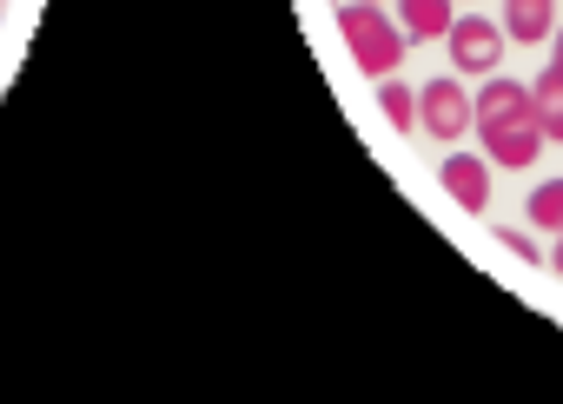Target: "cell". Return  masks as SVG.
Instances as JSON below:
<instances>
[{
    "instance_id": "52a82bcc",
    "label": "cell",
    "mask_w": 563,
    "mask_h": 404,
    "mask_svg": "<svg viewBox=\"0 0 563 404\" xmlns=\"http://www.w3.org/2000/svg\"><path fill=\"white\" fill-rule=\"evenodd\" d=\"M504 34L523 41V47L550 41L556 34V0H504Z\"/></svg>"
},
{
    "instance_id": "5b68a950",
    "label": "cell",
    "mask_w": 563,
    "mask_h": 404,
    "mask_svg": "<svg viewBox=\"0 0 563 404\" xmlns=\"http://www.w3.org/2000/svg\"><path fill=\"white\" fill-rule=\"evenodd\" d=\"M543 127L537 120H517V127H484V153H490V166H537V153H543Z\"/></svg>"
},
{
    "instance_id": "6da1fadb",
    "label": "cell",
    "mask_w": 563,
    "mask_h": 404,
    "mask_svg": "<svg viewBox=\"0 0 563 404\" xmlns=\"http://www.w3.org/2000/svg\"><path fill=\"white\" fill-rule=\"evenodd\" d=\"M339 28H345V41H352V54H358V67L365 74H378V80H391V67H398V54H405V28H391L385 14H372V8H345L339 14Z\"/></svg>"
},
{
    "instance_id": "7a4b0ae2",
    "label": "cell",
    "mask_w": 563,
    "mask_h": 404,
    "mask_svg": "<svg viewBox=\"0 0 563 404\" xmlns=\"http://www.w3.org/2000/svg\"><path fill=\"white\" fill-rule=\"evenodd\" d=\"M444 41H451V67H457V74H490V67L504 61V41H510V34L490 28L484 14H457Z\"/></svg>"
},
{
    "instance_id": "7c38bea8",
    "label": "cell",
    "mask_w": 563,
    "mask_h": 404,
    "mask_svg": "<svg viewBox=\"0 0 563 404\" xmlns=\"http://www.w3.org/2000/svg\"><path fill=\"white\" fill-rule=\"evenodd\" d=\"M497 239H504V245H510L517 259H530V265H537V239H530V232H517V226H504Z\"/></svg>"
},
{
    "instance_id": "4fadbf2b",
    "label": "cell",
    "mask_w": 563,
    "mask_h": 404,
    "mask_svg": "<svg viewBox=\"0 0 563 404\" xmlns=\"http://www.w3.org/2000/svg\"><path fill=\"white\" fill-rule=\"evenodd\" d=\"M550 74H563V28H556V54H550Z\"/></svg>"
},
{
    "instance_id": "5bb4252c",
    "label": "cell",
    "mask_w": 563,
    "mask_h": 404,
    "mask_svg": "<svg viewBox=\"0 0 563 404\" xmlns=\"http://www.w3.org/2000/svg\"><path fill=\"white\" fill-rule=\"evenodd\" d=\"M550 272H563V232H556V252H550Z\"/></svg>"
},
{
    "instance_id": "9c48e42d",
    "label": "cell",
    "mask_w": 563,
    "mask_h": 404,
    "mask_svg": "<svg viewBox=\"0 0 563 404\" xmlns=\"http://www.w3.org/2000/svg\"><path fill=\"white\" fill-rule=\"evenodd\" d=\"M530 94H537V127H543L550 140H563V74H550V67H543Z\"/></svg>"
},
{
    "instance_id": "ba28073f",
    "label": "cell",
    "mask_w": 563,
    "mask_h": 404,
    "mask_svg": "<svg viewBox=\"0 0 563 404\" xmlns=\"http://www.w3.org/2000/svg\"><path fill=\"white\" fill-rule=\"evenodd\" d=\"M398 14H405V34L411 41H438V34H451V0H398Z\"/></svg>"
},
{
    "instance_id": "8fae6325",
    "label": "cell",
    "mask_w": 563,
    "mask_h": 404,
    "mask_svg": "<svg viewBox=\"0 0 563 404\" xmlns=\"http://www.w3.org/2000/svg\"><path fill=\"white\" fill-rule=\"evenodd\" d=\"M378 100H385V120H391L398 133H411V127H424V120H418V94H411V87H398V80H385V87H378Z\"/></svg>"
},
{
    "instance_id": "8992f818",
    "label": "cell",
    "mask_w": 563,
    "mask_h": 404,
    "mask_svg": "<svg viewBox=\"0 0 563 404\" xmlns=\"http://www.w3.org/2000/svg\"><path fill=\"white\" fill-rule=\"evenodd\" d=\"M444 193H451L464 212H484V206H490V173H484V160L451 153V160H444Z\"/></svg>"
},
{
    "instance_id": "30bf717a",
    "label": "cell",
    "mask_w": 563,
    "mask_h": 404,
    "mask_svg": "<svg viewBox=\"0 0 563 404\" xmlns=\"http://www.w3.org/2000/svg\"><path fill=\"white\" fill-rule=\"evenodd\" d=\"M523 212H530V226H543V232H563V179L537 186V193L523 199Z\"/></svg>"
},
{
    "instance_id": "277c9868",
    "label": "cell",
    "mask_w": 563,
    "mask_h": 404,
    "mask_svg": "<svg viewBox=\"0 0 563 404\" xmlns=\"http://www.w3.org/2000/svg\"><path fill=\"white\" fill-rule=\"evenodd\" d=\"M517 120H537V94L523 80L490 74L484 94H477V127H517Z\"/></svg>"
},
{
    "instance_id": "3957f363",
    "label": "cell",
    "mask_w": 563,
    "mask_h": 404,
    "mask_svg": "<svg viewBox=\"0 0 563 404\" xmlns=\"http://www.w3.org/2000/svg\"><path fill=\"white\" fill-rule=\"evenodd\" d=\"M418 113H424V127H431L438 140H464V127H477V100H471L451 74L418 94Z\"/></svg>"
}]
</instances>
